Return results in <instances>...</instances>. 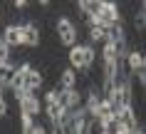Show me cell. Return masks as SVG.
Segmentation results:
<instances>
[{
    "instance_id": "obj_1",
    "label": "cell",
    "mask_w": 146,
    "mask_h": 134,
    "mask_svg": "<svg viewBox=\"0 0 146 134\" xmlns=\"http://www.w3.org/2000/svg\"><path fill=\"white\" fill-rule=\"evenodd\" d=\"M97 60H99V52H97L94 45H89V42H79V45H74V47L67 52L69 67L77 70L79 75H89L92 67L97 65Z\"/></svg>"
},
{
    "instance_id": "obj_7",
    "label": "cell",
    "mask_w": 146,
    "mask_h": 134,
    "mask_svg": "<svg viewBox=\"0 0 146 134\" xmlns=\"http://www.w3.org/2000/svg\"><path fill=\"white\" fill-rule=\"evenodd\" d=\"M42 85H45V75L32 65L30 70H27V75H25V92H37Z\"/></svg>"
},
{
    "instance_id": "obj_6",
    "label": "cell",
    "mask_w": 146,
    "mask_h": 134,
    "mask_svg": "<svg viewBox=\"0 0 146 134\" xmlns=\"http://www.w3.org/2000/svg\"><path fill=\"white\" fill-rule=\"evenodd\" d=\"M144 65H146V57H144V50H139V47H131V50H129V55L124 57L126 75H134V72H139Z\"/></svg>"
},
{
    "instance_id": "obj_9",
    "label": "cell",
    "mask_w": 146,
    "mask_h": 134,
    "mask_svg": "<svg viewBox=\"0 0 146 134\" xmlns=\"http://www.w3.org/2000/svg\"><path fill=\"white\" fill-rule=\"evenodd\" d=\"M87 35H89V45H97V42H107V27L104 25H89L87 27Z\"/></svg>"
},
{
    "instance_id": "obj_8",
    "label": "cell",
    "mask_w": 146,
    "mask_h": 134,
    "mask_svg": "<svg viewBox=\"0 0 146 134\" xmlns=\"http://www.w3.org/2000/svg\"><path fill=\"white\" fill-rule=\"evenodd\" d=\"M15 65H10V62H3L0 65V87L3 89H10L13 87V79H15Z\"/></svg>"
},
{
    "instance_id": "obj_14",
    "label": "cell",
    "mask_w": 146,
    "mask_h": 134,
    "mask_svg": "<svg viewBox=\"0 0 146 134\" xmlns=\"http://www.w3.org/2000/svg\"><path fill=\"white\" fill-rule=\"evenodd\" d=\"M54 134H57V132H54Z\"/></svg>"
},
{
    "instance_id": "obj_3",
    "label": "cell",
    "mask_w": 146,
    "mask_h": 134,
    "mask_svg": "<svg viewBox=\"0 0 146 134\" xmlns=\"http://www.w3.org/2000/svg\"><path fill=\"white\" fill-rule=\"evenodd\" d=\"M17 109H20V117H35V119H40V114L45 112V102H42L35 92H25V95L17 99Z\"/></svg>"
},
{
    "instance_id": "obj_12",
    "label": "cell",
    "mask_w": 146,
    "mask_h": 134,
    "mask_svg": "<svg viewBox=\"0 0 146 134\" xmlns=\"http://www.w3.org/2000/svg\"><path fill=\"white\" fill-rule=\"evenodd\" d=\"M0 25H3V13H0Z\"/></svg>"
},
{
    "instance_id": "obj_2",
    "label": "cell",
    "mask_w": 146,
    "mask_h": 134,
    "mask_svg": "<svg viewBox=\"0 0 146 134\" xmlns=\"http://www.w3.org/2000/svg\"><path fill=\"white\" fill-rule=\"evenodd\" d=\"M54 37H57V42L62 47L72 50L74 45H79V25L67 15L57 17L54 20Z\"/></svg>"
},
{
    "instance_id": "obj_13",
    "label": "cell",
    "mask_w": 146,
    "mask_h": 134,
    "mask_svg": "<svg viewBox=\"0 0 146 134\" xmlns=\"http://www.w3.org/2000/svg\"><path fill=\"white\" fill-rule=\"evenodd\" d=\"M141 8H144V13H146V3H144V5H141Z\"/></svg>"
},
{
    "instance_id": "obj_5",
    "label": "cell",
    "mask_w": 146,
    "mask_h": 134,
    "mask_svg": "<svg viewBox=\"0 0 146 134\" xmlns=\"http://www.w3.org/2000/svg\"><path fill=\"white\" fill-rule=\"evenodd\" d=\"M3 40L10 50L23 45V23H8L3 27Z\"/></svg>"
},
{
    "instance_id": "obj_4",
    "label": "cell",
    "mask_w": 146,
    "mask_h": 134,
    "mask_svg": "<svg viewBox=\"0 0 146 134\" xmlns=\"http://www.w3.org/2000/svg\"><path fill=\"white\" fill-rule=\"evenodd\" d=\"M42 45V32H40V25L27 20L23 23V47H40Z\"/></svg>"
},
{
    "instance_id": "obj_10",
    "label": "cell",
    "mask_w": 146,
    "mask_h": 134,
    "mask_svg": "<svg viewBox=\"0 0 146 134\" xmlns=\"http://www.w3.org/2000/svg\"><path fill=\"white\" fill-rule=\"evenodd\" d=\"M8 57H10V47L5 45V40H3V35H0V65L8 62Z\"/></svg>"
},
{
    "instance_id": "obj_11",
    "label": "cell",
    "mask_w": 146,
    "mask_h": 134,
    "mask_svg": "<svg viewBox=\"0 0 146 134\" xmlns=\"http://www.w3.org/2000/svg\"><path fill=\"white\" fill-rule=\"evenodd\" d=\"M0 119H8V99H0Z\"/></svg>"
}]
</instances>
